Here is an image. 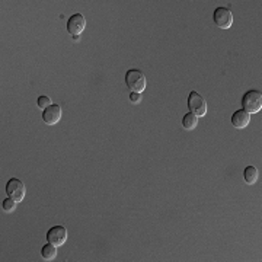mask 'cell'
Instances as JSON below:
<instances>
[{"mask_svg":"<svg viewBox=\"0 0 262 262\" xmlns=\"http://www.w3.org/2000/svg\"><path fill=\"white\" fill-rule=\"evenodd\" d=\"M6 194L10 196L12 200H15L16 203L24 201L25 198V184L18 178H10L6 184Z\"/></svg>","mask_w":262,"mask_h":262,"instance_id":"obj_5","label":"cell"},{"mask_svg":"<svg viewBox=\"0 0 262 262\" xmlns=\"http://www.w3.org/2000/svg\"><path fill=\"white\" fill-rule=\"evenodd\" d=\"M61 115H63L61 106L57 105V103H51L48 108H46L42 111V121L46 122L47 125H54L61 120Z\"/></svg>","mask_w":262,"mask_h":262,"instance_id":"obj_7","label":"cell"},{"mask_svg":"<svg viewBox=\"0 0 262 262\" xmlns=\"http://www.w3.org/2000/svg\"><path fill=\"white\" fill-rule=\"evenodd\" d=\"M16 204H18V203H16L15 200H12L10 196H8V198L3 200L2 208H3V211H6V213H13L15 208H16Z\"/></svg>","mask_w":262,"mask_h":262,"instance_id":"obj_13","label":"cell"},{"mask_svg":"<svg viewBox=\"0 0 262 262\" xmlns=\"http://www.w3.org/2000/svg\"><path fill=\"white\" fill-rule=\"evenodd\" d=\"M41 256H42L46 261H53V259L57 256L56 245L50 244V242H48L47 245H44V246H42V249H41Z\"/></svg>","mask_w":262,"mask_h":262,"instance_id":"obj_11","label":"cell"},{"mask_svg":"<svg viewBox=\"0 0 262 262\" xmlns=\"http://www.w3.org/2000/svg\"><path fill=\"white\" fill-rule=\"evenodd\" d=\"M86 28V19L82 13H75L67 20V32L72 37H79Z\"/></svg>","mask_w":262,"mask_h":262,"instance_id":"obj_6","label":"cell"},{"mask_svg":"<svg viewBox=\"0 0 262 262\" xmlns=\"http://www.w3.org/2000/svg\"><path fill=\"white\" fill-rule=\"evenodd\" d=\"M38 108H41V110H46L48 108L50 105H51V99L46 96V95H42V96H38V101H37Z\"/></svg>","mask_w":262,"mask_h":262,"instance_id":"obj_14","label":"cell"},{"mask_svg":"<svg viewBox=\"0 0 262 262\" xmlns=\"http://www.w3.org/2000/svg\"><path fill=\"white\" fill-rule=\"evenodd\" d=\"M230 121H232V125H233L234 128L242 130L245 127H248V124L251 122V114H248L244 110H239V111L233 113Z\"/></svg>","mask_w":262,"mask_h":262,"instance_id":"obj_9","label":"cell"},{"mask_svg":"<svg viewBox=\"0 0 262 262\" xmlns=\"http://www.w3.org/2000/svg\"><path fill=\"white\" fill-rule=\"evenodd\" d=\"M124 80H125L127 88L130 89V92H139V94H141L146 89V86H147L146 76L139 69H130L125 73Z\"/></svg>","mask_w":262,"mask_h":262,"instance_id":"obj_1","label":"cell"},{"mask_svg":"<svg viewBox=\"0 0 262 262\" xmlns=\"http://www.w3.org/2000/svg\"><path fill=\"white\" fill-rule=\"evenodd\" d=\"M47 241L50 244L61 246L67 241V229L64 226H54L47 232Z\"/></svg>","mask_w":262,"mask_h":262,"instance_id":"obj_8","label":"cell"},{"mask_svg":"<svg viewBox=\"0 0 262 262\" xmlns=\"http://www.w3.org/2000/svg\"><path fill=\"white\" fill-rule=\"evenodd\" d=\"M196 124H198V117L192 113H188L182 117V127L185 130L192 131L196 127Z\"/></svg>","mask_w":262,"mask_h":262,"instance_id":"obj_10","label":"cell"},{"mask_svg":"<svg viewBox=\"0 0 262 262\" xmlns=\"http://www.w3.org/2000/svg\"><path fill=\"white\" fill-rule=\"evenodd\" d=\"M130 101L133 103H139L141 101V94H139V92H130Z\"/></svg>","mask_w":262,"mask_h":262,"instance_id":"obj_15","label":"cell"},{"mask_svg":"<svg viewBox=\"0 0 262 262\" xmlns=\"http://www.w3.org/2000/svg\"><path fill=\"white\" fill-rule=\"evenodd\" d=\"M188 108L189 113H192L196 117H204L207 114V101L198 92L192 91L188 95Z\"/></svg>","mask_w":262,"mask_h":262,"instance_id":"obj_3","label":"cell"},{"mask_svg":"<svg viewBox=\"0 0 262 262\" xmlns=\"http://www.w3.org/2000/svg\"><path fill=\"white\" fill-rule=\"evenodd\" d=\"M241 105H242V110L248 114L259 113L262 110V94L255 89L245 92Z\"/></svg>","mask_w":262,"mask_h":262,"instance_id":"obj_2","label":"cell"},{"mask_svg":"<svg viewBox=\"0 0 262 262\" xmlns=\"http://www.w3.org/2000/svg\"><path fill=\"white\" fill-rule=\"evenodd\" d=\"M213 20H214L215 27L220 29H229L233 24V13L229 8H217L213 13Z\"/></svg>","mask_w":262,"mask_h":262,"instance_id":"obj_4","label":"cell"},{"mask_svg":"<svg viewBox=\"0 0 262 262\" xmlns=\"http://www.w3.org/2000/svg\"><path fill=\"white\" fill-rule=\"evenodd\" d=\"M244 179L248 185H253L258 179V169L255 166H246L244 170Z\"/></svg>","mask_w":262,"mask_h":262,"instance_id":"obj_12","label":"cell"}]
</instances>
